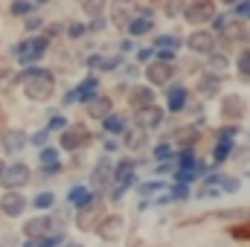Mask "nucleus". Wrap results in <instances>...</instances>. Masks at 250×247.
I'll return each instance as SVG.
<instances>
[{"mask_svg": "<svg viewBox=\"0 0 250 247\" xmlns=\"http://www.w3.org/2000/svg\"><path fill=\"white\" fill-rule=\"evenodd\" d=\"M160 125H163V111L157 105L137 111V128L140 131H151V128H160Z\"/></svg>", "mask_w": 250, "mask_h": 247, "instance_id": "13", "label": "nucleus"}, {"mask_svg": "<svg viewBox=\"0 0 250 247\" xmlns=\"http://www.w3.org/2000/svg\"><path fill=\"white\" fill-rule=\"evenodd\" d=\"M125 233V221L120 215H111V218H102L99 227H96V236L105 239V242H117L120 236Z\"/></svg>", "mask_w": 250, "mask_h": 247, "instance_id": "8", "label": "nucleus"}, {"mask_svg": "<svg viewBox=\"0 0 250 247\" xmlns=\"http://www.w3.org/2000/svg\"><path fill=\"white\" fill-rule=\"evenodd\" d=\"M178 12H184L181 3H166V15H178Z\"/></svg>", "mask_w": 250, "mask_h": 247, "instance_id": "40", "label": "nucleus"}, {"mask_svg": "<svg viewBox=\"0 0 250 247\" xmlns=\"http://www.w3.org/2000/svg\"><path fill=\"white\" fill-rule=\"evenodd\" d=\"M236 15H239V18H248V21H250V3H242V6H236Z\"/></svg>", "mask_w": 250, "mask_h": 247, "instance_id": "39", "label": "nucleus"}, {"mask_svg": "<svg viewBox=\"0 0 250 247\" xmlns=\"http://www.w3.org/2000/svg\"><path fill=\"white\" fill-rule=\"evenodd\" d=\"M90 64L93 67H102V70H114V67H120V59H90Z\"/></svg>", "mask_w": 250, "mask_h": 247, "instance_id": "31", "label": "nucleus"}, {"mask_svg": "<svg viewBox=\"0 0 250 247\" xmlns=\"http://www.w3.org/2000/svg\"><path fill=\"white\" fill-rule=\"evenodd\" d=\"M227 151H230V145H227V143L215 145V160H224V157H227Z\"/></svg>", "mask_w": 250, "mask_h": 247, "instance_id": "36", "label": "nucleus"}, {"mask_svg": "<svg viewBox=\"0 0 250 247\" xmlns=\"http://www.w3.org/2000/svg\"><path fill=\"white\" fill-rule=\"evenodd\" d=\"M0 184L6 186V192H18L21 186L29 184V166L26 163H9L0 175Z\"/></svg>", "mask_w": 250, "mask_h": 247, "instance_id": "2", "label": "nucleus"}, {"mask_svg": "<svg viewBox=\"0 0 250 247\" xmlns=\"http://www.w3.org/2000/svg\"><path fill=\"white\" fill-rule=\"evenodd\" d=\"M166 102H169L172 111H181V108L187 105V87H184V84H172V87L166 90Z\"/></svg>", "mask_w": 250, "mask_h": 247, "instance_id": "18", "label": "nucleus"}, {"mask_svg": "<svg viewBox=\"0 0 250 247\" xmlns=\"http://www.w3.org/2000/svg\"><path fill=\"white\" fill-rule=\"evenodd\" d=\"M105 131H111V134H123L125 131V120H120V117H108V120H105Z\"/></svg>", "mask_w": 250, "mask_h": 247, "instance_id": "28", "label": "nucleus"}, {"mask_svg": "<svg viewBox=\"0 0 250 247\" xmlns=\"http://www.w3.org/2000/svg\"><path fill=\"white\" fill-rule=\"evenodd\" d=\"M50 117H53V120H50V128H62L64 131V117L62 114H50Z\"/></svg>", "mask_w": 250, "mask_h": 247, "instance_id": "37", "label": "nucleus"}, {"mask_svg": "<svg viewBox=\"0 0 250 247\" xmlns=\"http://www.w3.org/2000/svg\"><path fill=\"white\" fill-rule=\"evenodd\" d=\"M114 181V163L111 160H99V166L93 169V175H90V186L96 189V192H105L108 186Z\"/></svg>", "mask_w": 250, "mask_h": 247, "instance_id": "9", "label": "nucleus"}, {"mask_svg": "<svg viewBox=\"0 0 250 247\" xmlns=\"http://www.w3.org/2000/svg\"><path fill=\"white\" fill-rule=\"evenodd\" d=\"M169 154H172V148H169V145H160V148H157V157H169Z\"/></svg>", "mask_w": 250, "mask_h": 247, "instance_id": "44", "label": "nucleus"}, {"mask_svg": "<svg viewBox=\"0 0 250 247\" xmlns=\"http://www.w3.org/2000/svg\"><path fill=\"white\" fill-rule=\"evenodd\" d=\"M123 143H125V148L140 151V148L146 145V131H140V128H125L123 131Z\"/></svg>", "mask_w": 250, "mask_h": 247, "instance_id": "17", "label": "nucleus"}, {"mask_svg": "<svg viewBox=\"0 0 250 247\" xmlns=\"http://www.w3.org/2000/svg\"><path fill=\"white\" fill-rule=\"evenodd\" d=\"M236 67H239V73H242L245 79H250V50H245V53L236 59Z\"/></svg>", "mask_w": 250, "mask_h": 247, "instance_id": "27", "label": "nucleus"}, {"mask_svg": "<svg viewBox=\"0 0 250 247\" xmlns=\"http://www.w3.org/2000/svg\"><path fill=\"white\" fill-rule=\"evenodd\" d=\"M3 169H6V163H3V160H0V175H3Z\"/></svg>", "mask_w": 250, "mask_h": 247, "instance_id": "45", "label": "nucleus"}, {"mask_svg": "<svg viewBox=\"0 0 250 247\" xmlns=\"http://www.w3.org/2000/svg\"><path fill=\"white\" fill-rule=\"evenodd\" d=\"M175 137L181 143H189V137H195V128H181V131H175Z\"/></svg>", "mask_w": 250, "mask_h": 247, "instance_id": "34", "label": "nucleus"}, {"mask_svg": "<svg viewBox=\"0 0 250 247\" xmlns=\"http://www.w3.org/2000/svg\"><path fill=\"white\" fill-rule=\"evenodd\" d=\"M32 204H35L38 209H47V206H53V204H56V195H53V192H41Z\"/></svg>", "mask_w": 250, "mask_h": 247, "instance_id": "30", "label": "nucleus"}, {"mask_svg": "<svg viewBox=\"0 0 250 247\" xmlns=\"http://www.w3.org/2000/svg\"><path fill=\"white\" fill-rule=\"evenodd\" d=\"M84 12H87V15H93V21H96V18H102L105 3H84Z\"/></svg>", "mask_w": 250, "mask_h": 247, "instance_id": "32", "label": "nucleus"}, {"mask_svg": "<svg viewBox=\"0 0 250 247\" xmlns=\"http://www.w3.org/2000/svg\"><path fill=\"white\" fill-rule=\"evenodd\" d=\"M87 140H90V134H87V128H82V125H70V128H64L62 131V148L64 151L84 148Z\"/></svg>", "mask_w": 250, "mask_h": 247, "instance_id": "4", "label": "nucleus"}, {"mask_svg": "<svg viewBox=\"0 0 250 247\" xmlns=\"http://www.w3.org/2000/svg\"><path fill=\"white\" fill-rule=\"evenodd\" d=\"M70 201L79 204V206H87V204H90V195H87L84 189H70Z\"/></svg>", "mask_w": 250, "mask_h": 247, "instance_id": "29", "label": "nucleus"}, {"mask_svg": "<svg viewBox=\"0 0 250 247\" xmlns=\"http://www.w3.org/2000/svg\"><path fill=\"white\" fill-rule=\"evenodd\" d=\"M151 21H146V18H134L131 23H128V32L131 35H146V32H151Z\"/></svg>", "mask_w": 250, "mask_h": 247, "instance_id": "23", "label": "nucleus"}, {"mask_svg": "<svg viewBox=\"0 0 250 247\" xmlns=\"http://www.w3.org/2000/svg\"><path fill=\"white\" fill-rule=\"evenodd\" d=\"M21 82H23V93H26L32 102H47V99L53 96V90H56V76H53L50 70H44V67L26 70Z\"/></svg>", "mask_w": 250, "mask_h": 247, "instance_id": "1", "label": "nucleus"}, {"mask_svg": "<svg viewBox=\"0 0 250 247\" xmlns=\"http://www.w3.org/2000/svg\"><path fill=\"white\" fill-rule=\"evenodd\" d=\"M157 189H163V184H160V181H151V184H143V186H140V192H143V195H154Z\"/></svg>", "mask_w": 250, "mask_h": 247, "instance_id": "33", "label": "nucleus"}, {"mask_svg": "<svg viewBox=\"0 0 250 247\" xmlns=\"http://www.w3.org/2000/svg\"><path fill=\"white\" fill-rule=\"evenodd\" d=\"M154 47H160L163 53H175V50L181 47V41H178L175 35H160V38L154 41Z\"/></svg>", "mask_w": 250, "mask_h": 247, "instance_id": "24", "label": "nucleus"}, {"mask_svg": "<svg viewBox=\"0 0 250 247\" xmlns=\"http://www.w3.org/2000/svg\"><path fill=\"white\" fill-rule=\"evenodd\" d=\"M70 35H73V38L84 35V26H82V23H73V26H70Z\"/></svg>", "mask_w": 250, "mask_h": 247, "instance_id": "42", "label": "nucleus"}, {"mask_svg": "<svg viewBox=\"0 0 250 247\" xmlns=\"http://www.w3.org/2000/svg\"><path fill=\"white\" fill-rule=\"evenodd\" d=\"M128 99H131V105H134L137 111H143V108H151V105H154V90H151L148 84H140V87L131 90Z\"/></svg>", "mask_w": 250, "mask_h": 247, "instance_id": "15", "label": "nucleus"}, {"mask_svg": "<svg viewBox=\"0 0 250 247\" xmlns=\"http://www.w3.org/2000/svg\"><path fill=\"white\" fill-rule=\"evenodd\" d=\"M172 76H175V67L166 62H154V64H148V70H146L148 84H169Z\"/></svg>", "mask_w": 250, "mask_h": 247, "instance_id": "11", "label": "nucleus"}, {"mask_svg": "<svg viewBox=\"0 0 250 247\" xmlns=\"http://www.w3.org/2000/svg\"><path fill=\"white\" fill-rule=\"evenodd\" d=\"M0 209H3V215L18 218V215L26 209V198H23L21 192H3V198H0Z\"/></svg>", "mask_w": 250, "mask_h": 247, "instance_id": "10", "label": "nucleus"}, {"mask_svg": "<svg viewBox=\"0 0 250 247\" xmlns=\"http://www.w3.org/2000/svg\"><path fill=\"white\" fill-rule=\"evenodd\" d=\"M198 90H201L207 99H209V96H218V93H221V79H215V76L207 73V76L198 79Z\"/></svg>", "mask_w": 250, "mask_h": 247, "instance_id": "19", "label": "nucleus"}, {"mask_svg": "<svg viewBox=\"0 0 250 247\" xmlns=\"http://www.w3.org/2000/svg\"><path fill=\"white\" fill-rule=\"evenodd\" d=\"M41 166H44V172H59V169H62L59 151H56V148H44V151H41Z\"/></svg>", "mask_w": 250, "mask_h": 247, "instance_id": "21", "label": "nucleus"}, {"mask_svg": "<svg viewBox=\"0 0 250 247\" xmlns=\"http://www.w3.org/2000/svg\"><path fill=\"white\" fill-rule=\"evenodd\" d=\"M212 15H215V6L207 3V0H198V3L184 6V18H187V23H207Z\"/></svg>", "mask_w": 250, "mask_h": 247, "instance_id": "7", "label": "nucleus"}, {"mask_svg": "<svg viewBox=\"0 0 250 247\" xmlns=\"http://www.w3.org/2000/svg\"><path fill=\"white\" fill-rule=\"evenodd\" d=\"M26 134L21 131V128H12V131H6L3 134V140H0V145H3V151L6 154H18V151H23L26 148Z\"/></svg>", "mask_w": 250, "mask_h": 247, "instance_id": "14", "label": "nucleus"}, {"mask_svg": "<svg viewBox=\"0 0 250 247\" xmlns=\"http://www.w3.org/2000/svg\"><path fill=\"white\" fill-rule=\"evenodd\" d=\"M47 137H50L47 131H38V134L32 137V143H35V145H47Z\"/></svg>", "mask_w": 250, "mask_h": 247, "instance_id": "38", "label": "nucleus"}, {"mask_svg": "<svg viewBox=\"0 0 250 247\" xmlns=\"http://www.w3.org/2000/svg\"><path fill=\"white\" fill-rule=\"evenodd\" d=\"M187 44H189V50L198 53V56H212V53H215V35L207 32V29H195V32L189 35Z\"/></svg>", "mask_w": 250, "mask_h": 247, "instance_id": "5", "label": "nucleus"}, {"mask_svg": "<svg viewBox=\"0 0 250 247\" xmlns=\"http://www.w3.org/2000/svg\"><path fill=\"white\" fill-rule=\"evenodd\" d=\"M12 12H15V15H23V12H32V3H15V6H12Z\"/></svg>", "mask_w": 250, "mask_h": 247, "instance_id": "35", "label": "nucleus"}, {"mask_svg": "<svg viewBox=\"0 0 250 247\" xmlns=\"http://www.w3.org/2000/svg\"><path fill=\"white\" fill-rule=\"evenodd\" d=\"M105 26V18H96V21H90V29H102Z\"/></svg>", "mask_w": 250, "mask_h": 247, "instance_id": "43", "label": "nucleus"}, {"mask_svg": "<svg viewBox=\"0 0 250 247\" xmlns=\"http://www.w3.org/2000/svg\"><path fill=\"white\" fill-rule=\"evenodd\" d=\"M230 67L227 62V56H218V53H212L209 56V62H207V70H209V76H215V79H221V73Z\"/></svg>", "mask_w": 250, "mask_h": 247, "instance_id": "22", "label": "nucleus"}, {"mask_svg": "<svg viewBox=\"0 0 250 247\" xmlns=\"http://www.w3.org/2000/svg\"><path fill=\"white\" fill-rule=\"evenodd\" d=\"M41 23H44V21H41V18H29V21H26V29H29V32H32V29H38V26H41Z\"/></svg>", "mask_w": 250, "mask_h": 247, "instance_id": "41", "label": "nucleus"}, {"mask_svg": "<svg viewBox=\"0 0 250 247\" xmlns=\"http://www.w3.org/2000/svg\"><path fill=\"white\" fill-rule=\"evenodd\" d=\"M23 233H26L29 239H44V236H53V233H59V230H56V218H44V215L29 218V221L23 224Z\"/></svg>", "mask_w": 250, "mask_h": 247, "instance_id": "6", "label": "nucleus"}, {"mask_svg": "<svg viewBox=\"0 0 250 247\" xmlns=\"http://www.w3.org/2000/svg\"><path fill=\"white\" fill-rule=\"evenodd\" d=\"M93 90H96V82H93V79H87L82 87H76V90H73V96H67V102H76V99H79V102H90V99H96V96H99V93H93Z\"/></svg>", "mask_w": 250, "mask_h": 247, "instance_id": "20", "label": "nucleus"}, {"mask_svg": "<svg viewBox=\"0 0 250 247\" xmlns=\"http://www.w3.org/2000/svg\"><path fill=\"white\" fill-rule=\"evenodd\" d=\"M26 247H35V245H26Z\"/></svg>", "mask_w": 250, "mask_h": 247, "instance_id": "46", "label": "nucleus"}, {"mask_svg": "<svg viewBox=\"0 0 250 247\" xmlns=\"http://www.w3.org/2000/svg\"><path fill=\"white\" fill-rule=\"evenodd\" d=\"M212 26H215V29H218V35H224L227 41H242V38H245V23H242V21L218 18V21H215Z\"/></svg>", "mask_w": 250, "mask_h": 247, "instance_id": "12", "label": "nucleus"}, {"mask_svg": "<svg viewBox=\"0 0 250 247\" xmlns=\"http://www.w3.org/2000/svg\"><path fill=\"white\" fill-rule=\"evenodd\" d=\"M87 114L96 117V120H108L111 117V99L108 96H96L87 102Z\"/></svg>", "mask_w": 250, "mask_h": 247, "instance_id": "16", "label": "nucleus"}, {"mask_svg": "<svg viewBox=\"0 0 250 247\" xmlns=\"http://www.w3.org/2000/svg\"><path fill=\"white\" fill-rule=\"evenodd\" d=\"M111 15H114V23H117V26H128V23H131V12L125 9L123 3H117V6L111 9Z\"/></svg>", "mask_w": 250, "mask_h": 247, "instance_id": "25", "label": "nucleus"}, {"mask_svg": "<svg viewBox=\"0 0 250 247\" xmlns=\"http://www.w3.org/2000/svg\"><path fill=\"white\" fill-rule=\"evenodd\" d=\"M18 59L23 64H32V62H38L44 53H47V38H32V41H21L15 50H12Z\"/></svg>", "mask_w": 250, "mask_h": 247, "instance_id": "3", "label": "nucleus"}, {"mask_svg": "<svg viewBox=\"0 0 250 247\" xmlns=\"http://www.w3.org/2000/svg\"><path fill=\"white\" fill-rule=\"evenodd\" d=\"M233 111H245V99H239V96L224 99V114H227V117H233Z\"/></svg>", "mask_w": 250, "mask_h": 247, "instance_id": "26", "label": "nucleus"}]
</instances>
